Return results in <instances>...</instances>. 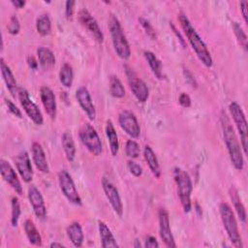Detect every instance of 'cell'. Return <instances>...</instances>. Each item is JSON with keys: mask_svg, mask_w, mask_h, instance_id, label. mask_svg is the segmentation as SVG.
Listing matches in <instances>:
<instances>
[{"mask_svg": "<svg viewBox=\"0 0 248 248\" xmlns=\"http://www.w3.org/2000/svg\"><path fill=\"white\" fill-rule=\"evenodd\" d=\"M221 126L223 131L224 140L228 149V153L232 166L237 170H241L244 167V159L241 151V147L233 127L228 117V115L222 111L221 113Z\"/></svg>", "mask_w": 248, "mask_h": 248, "instance_id": "obj_1", "label": "cell"}, {"mask_svg": "<svg viewBox=\"0 0 248 248\" xmlns=\"http://www.w3.org/2000/svg\"><path fill=\"white\" fill-rule=\"evenodd\" d=\"M178 20L180 22V25L192 46L195 53L197 54L198 58L202 61V63L205 67H211L212 66V57L210 55V52L204 44V42L202 40L200 35L197 33L196 29L191 24L190 20L184 14H179Z\"/></svg>", "mask_w": 248, "mask_h": 248, "instance_id": "obj_2", "label": "cell"}, {"mask_svg": "<svg viewBox=\"0 0 248 248\" xmlns=\"http://www.w3.org/2000/svg\"><path fill=\"white\" fill-rule=\"evenodd\" d=\"M108 30L116 54L121 59L127 60L131 56V48L118 18L113 15L108 19Z\"/></svg>", "mask_w": 248, "mask_h": 248, "instance_id": "obj_3", "label": "cell"}, {"mask_svg": "<svg viewBox=\"0 0 248 248\" xmlns=\"http://www.w3.org/2000/svg\"><path fill=\"white\" fill-rule=\"evenodd\" d=\"M173 177L177 186V195L183 210L185 213H188L192 209L191 202V194L193 190L192 180L189 174L180 168H174Z\"/></svg>", "mask_w": 248, "mask_h": 248, "instance_id": "obj_4", "label": "cell"}, {"mask_svg": "<svg viewBox=\"0 0 248 248\" xmlns=\"http://www.w3.org/2000/svg\"><path fill=\"white\" fill-rule=\"evenodd\" d=\"M219 212L221 216V220L223 222V226L226 230V232L232 243V245L236 248H242V240L238 231V226L236 219L234 217V213L231 206L226 202H221L219 205Z\"/></svg>", "mask_w": 248, "mask_h": 248, "instance_id": "obj_5", "label": "cell"}, {"mask_svg": "<svg viewBox=\"0 0 248 248\" xmlns=\"http://www.w3.org/2000/svg\"><path fill=\"white\" fill-rule=\"evenodd\" d=\"M79 139L87 150L94 156H99L103 152L101 139L95 128L90 123H84L79 130Z\"/></svg>", "mask_w": 248, "mask_h": 248, "instance_id": "obj_6", "label": "cell"}, {"mask_svg": "<svg viewBox=\"0 0 248 248\" xmlns=\"http://www.w3.org/2000/svg\"><path fill=\"white\" fill-rule=\"evenodd\" d=\"M229 109L231 112V115L233 119V122L235 123L236 129L238 131V134L240 136V141L243 148L244 154H247V141H248V130H247V121L245 114L241 108V107L236 102H232L229 106Z\"/></svg>", "mask_w": 248, "mask_h": 248, "instance_id": "obj_7", "label": "cell"}, {"mask_svg": "<svg viewBox=\"0 0 248 248\" xmlns=\"http://www.w3.org/2000/svg\"><path fill=\"white\" fill-rule=\"evenodd\" d=\"M58 181L61 192L65 196V198L71 203H74L76 205H81V198L78 195V192L75 186L71 174L66 170H62L58 172Z\"/></svg>", "mask_w": 248, "mask_h": 248, "instance_id": "obj_8", "label": "cell"}, {"mask_svg": "<svg viewBox=\"0 0 248 248\" xmlns=\"http://www.w3.org/2000/svg\"><path fill=\"white\" fill-rule=\"evenodd\" d=\"M17 97L20 102L21 107L23 108L25 113L28 115V117L36 124V125H43L44 123V117L43 114L38 108V106L31 100L29 93L26 89L20 87L18 88Z\"/></svg>", "mask_w": 248, "mask_h": 248, "instance_id": "obj_9", "label": "cell"}, {"mask_svg": "<svg viewBox=\"0 0 248 248\" xmlns=\"http://www.w3.org/2000/svg\"><path fill=\"white\" fill-rule=\"evenodd\" d=\"M126 76L128 78L129 86L134 94V96L137 98V100L140 103H144L147 101L149 96V90L145 82L138 77V75L131 69L130 67L126 66Z\"/></svg>", "mask_w": 248, "mask_h": 248, "instance_id": "obj_10", "label": "cell"}, {"mask_svg": "<svg viewBox=\"0 0 248 248\" xmlns=\"http://www.w3.org/2000/svg\"><path fill=\"white\" fill-rule=\"evenodd\" d=\"M121 129L133 139H138L140 134V127L135 114L130 110H123L118 116Z\"/></svg>", "mask_w": 248, "mask_h": 248, "instance_id": "obj_11", "label": "cell"}, {"mask_svg": "<svg viewBox=\"0 0 248 248\" xmlns=\"http://www.w3.org/2000/svg\"><path fill=\"white\" fill-rule=\"evenodd\" d=\"M158 219H159V233H160L161 239L163 240V242L166 244L167 247H170V248L176 247L174 237L170 230L169 213L165 208H160L158 213Z\"/></svg>", "mask_w": 248, "mask_h": 248, "instance_id": "obj_12", "label": "cell"}, {"mask_svg": "<svg viewBox=\"0 0 248 248\" xmlns=\"http://www.w3.org/2000/svg\"><path fill=\"white\" fill-rule=\"evenodd\" d=\"M102 187L105 192V195L109 202L112 209L114 212L119 216L122 217L123 215V204L121 202V198L119 196L118 190L116 187L106 177L102 179Z\"/></svg>", "mask_w": 248, "mask_h": 248, "instance_id": "obj_13", "label": "cell"}, {"mask_svg": "<svg viewBox=\"0 0 248 248\" xmlns=\"http://www.w3.org/2000/svg\"><path fill=\"white\" fill-rule=\"evenodd\" d=\"M78 20L79 22L90 32L94 39L102 44L104 42V34L97 22V20L91 16V14L86 9H81L78 12Z\"/></svg>", "mask_w": 248, "mask_h": 248, "instance_id": "obj_14", "label": "cell"}, {"mask_svg": "<svg viewBox=\"0 0 248 248\" xmlns=\"http://www.w3.org/2000/svg\"><path fill=\"white\" fill-rule=\"evenodd\" d=\"M0 172L2 178L14 189V191L18 195H22L23 190L17 174L16 173L11 164L4 159L0 160Z\"/></svg>", "mask_w": 248, "mask_h": 248, "instance_id": "obj_15", "label": "cell"}, {"mask_svg": "<svg viewBox=\"0 0 248 248\" xmlns=\"http://www.w3.org/2000/svg\"><path fill=\"white\" fill-rule=\"evenodd\" d=\"M28 200L30 202V204L32 205L35 215L39 219L44 220L46 216V208L44 198L35 185H31L28 188Z\"/></svg>", "mask_w": 248, "mask_h": 248, "instance_id": "obj_16", "label": "cell"}, {"mask_svg": "<svg viewBox=\"0 0 248 248\" xmlns=\"http://www.w3.org/2000/svg\"><path fill=\"white\" fill-rule=\"evenodd\" d=\"M15 163L22 180L26 183L31 182L33 179V170L28 153L24 150L20 151L15 158Z\"/></svg>", "mask_w": 248, "mask_h": 248, "instance_id": "obj_17", "label": "cell"}, {"mask_svg": "<svg viewBox=\"0 0 248 248\" xmlns=\"http://www.w3.org/2000/svg\"><path fill=\"white\" fill-rule=\"evenodd\" d=\"M76 98H77L80 108H82V110L88 116V118L90 120H95L96 108H95V106L93 104V101H92V98H91V95H90L88 89L84 86H80L79 88H78V90L76 92Z\"/></svg>", "mask_w": 248, "mask_h": 248, "instance_id": "obj_18", "label": "cell"}, {"mask_svg": "<svg viewBox=\"0 0 248 248\" xmlns=\"http://www.w3.org/2000/svg\"><path fill=\"white\" fill-rule=\"evenodd\" d=\"M40 97L47 115L51 119H54L56 116L57 107H56V100H55V95L53 91L48 86L44 85L40 89Z\"/></svg>", "mask_w": 248, "mask_h": 248, "instance_id": "obj_19", "label": "cell"}, {"mask_svg": "<svg viewBox=\"0 0 248 248\" xmlns=\"http://www.w3.org/2000/svg\"><path fill=\"white\" fill-rule=\"evenodd\" d=\"M0 68H1V74H2V78L3 80L6 84L7 89L9 90V92L11 93V95L16 98L18 92V88H17V82L16 80V78L13 74V72L11 71L10 67L8 66V64L5 62L4 58L0 59Z\"/></svg>", "mask_w": 248, "mask_h": 248, "instance_id": "obj_20", "label": "cell"}, {"mask_svg": "<svg viewBox=\"0 0 248 248\" xmlns=\"http://www.w3.org/2000/svg\"><path fill=\"white\" fill-rule=\"evenodd\" d=\"M32 158H33V162L36 166V168L44 173H47L49 172V167L47 164V160L46 157V153L42 147V145L37 142L34 141L32 143Z\"/></svg>", "mask_w": 248, "mask_h": 248, "instance_id": "obj_21", "label": "cell"}, {"mask_svg": "<svg viewBox=\"0 0 248 248\" xmlns=\"http://www.w3.org/2000/svg\"><path fill=\"white\" fill-rule=\"evenodd\" d=\"M98 230L99 234L101 238V244L104 248H117L118 244L110 231V229L108 227L106 223L103 221L98 222Z\"/></svg>", "mask_w": 248, "mask_h": 248, "instance_id": "obj_22", "label": "cell"}, {"mask_svg": "<svg viewBox=\"0 0 248 248\" xmlns=\"http://www.w3.org/2000/svg\"><path fill=\"white\" fill-rule=\"evenodd\" d=\"M37 56L38 62L46 70L51 69L55 65L54 53L46 46H40L37 49Z\"/></svg>", "mask_w": 248, "mask_h": 248, "instance_id": "obj_23", "label": "cell"}, {"mask_svg": "<svg viewBox=\"0 0 248 248\" xmlns=\"http://www.w3.org/2000/svg\"><path fill=\"white\" fill-rule=\"evenodd\" d=\"M67 235L71 242L76 247H81L84 239V234L81 226L78 222H73L67 228Z\"/></svg>", "mask_w": 248, "mask_h": 248, "instance_id": "obj_24", "label": "cell"}, {"mask_svg": "<svg viewBox=\"0 0 248 248\" xmlns=\"http://www.w3.org/2000/svg\"><path fill=\"white\" fill-rule=\"evenodd\" d=\"M143 156L144 159L151 170V172L153 173V175L157 178H159L161 176V170H160V166H159V162L158 159L153 151V149L149 146V145H145L144 149H143Z\"/></svg>", "mask_w": 248, "mask_h": 248, "instance_id": "obj_25", "label": "cell"}, {"mask_svg": "<svg viewBox=\"0 0 248 248\" xmlns=\"http://www.w3.org/2000/svg\"><path fill=\"white\" fill-rule=\"evenodd\" d=\"M106 135L108 140L109 149L112 156H116L119 150V141H118V136L115 131V128L111 122V120H108L106 124Z\"/></svg>", "mask_w": 248, "mask_h": 248, "instance_id": "obj_26", "label": "cell"}, {"mask_svg": "<svg viewBox=\"0 0 248 248\" xmlns=\"http://www.w3.org/2000/svg\"><path fill=\"white\" fill-rule=\"evenodd\" d=\"M61 143L67 160L69 162H73L76 157V145L72 134L65 132L61 137Z\"/></svg>", "mask_w": 248, "mask_h": 248, "instance_id": "obj_27", "label": "cell"}, {"mask_svg": "<svg viewBox=\"0 0 248 248\" xmlns=\"http://www.w3.org/2000/svg\"><path fill=\"white\" fill-rule=\"evenodd\" d=\"M229 194H230L231 201H232V202L233 204V207H234V209L236 211V214H237L239 220L241 222L245 223L246 222V209H245V207H244V205H243V203H242V202H241V200L239 198L237 190L233 186H232L230 188Z\"/></svg>", "mask_w": 248, "mask_h": 248, "instance_id": "obj_28", "label": "cell"}, {"mask_svg": "<svg viewBox=\"0 0 248 248\" xmlns=\"http://www.w3.org/2000/svg\"><path fill=\"white\" fill-rule=\"evenodd\" d=\"M24 231L29 242L35 246H42V236L32 220L27 219L24 223Z\"/></svg>", "mask_w": 248, "mask_h": 248, "instance_id": "obj_29", "label": "cell"}, {"mask_svg": "<svg viewBox=\"0 0 248 248\" xmlns=\"http://www.w3.org/2000/svg\"><path fill=\"white\" fill-rule=\"evenodd\" d=\"M144 58L147 61L152 73L154 76L162 79L163 78V71H162V63L161 61L157 58V56L152 52V51H144Z\"/></svg>", "mask_w": 248, "mask_h": 248, "instance_id": "obj_30", "label": "cell"}, {"mask_svg": "<svg viewBox=\"0 0 248 248\" xmlns=\"http://www.w3.org/2000/svg\"><path fill=\"white\" fill-rule=\"evenodd\" d=\"M73 79H74V72H73L72 66L68 63L63 64V66L59 71V80L61 84L67 88H70L73 84Z\"/></svg>", "mask_w": 248, "mask_h": 248, "instance_id": "obj_31", "label": "cell"}, {"mask_svg": "<svg viewBox=\"0 0 248 248\" xmlns=\"http://www.w3.org/2000/svg\"><path fill=\"white\" fill-rule=\"evenodd\" d=\"M109 93L114 98H123L125 96V88L116 76H110L109 78Z\"/></svg>", "mask_w": 248, "mask_h": 248, "instance_id": "obj_32", "label": "cell"}, {"mask_svg": "<svg viewBox=\"0 0 248 248\" xmlns=\"http://www.w3.org/2000/svg\"><path fill=\"white\" fill-rule=\"evenodd\" d=\"M36 28L41 36H46L51 30V21L46 14L41 15L36 21Z\"/></svg>", "mask_w": 248, "mask_h": 248, "instance_id": "obj_33", "label": "cell"}, {"mask_svg": "<svg viewBox=\"0 0 248 248\" xmlns=\"http://www.w3.org/2000/svg\"><path fill=\"white\" fill-rule=\"evenodd\" d=\"M12 214H11V224L13 227H16L17 223H18V219L21 213L20 210V203L19 201L16 197H13L12 198Z\"/></svg>", "mask_w": 248, "mask_h": 248, "instance_id": "obj_34", "label": "cell"}, {"mask_svg": "<svg viewBox=\"0 0 248 248\" xmlns=\"http://www.w3.org/2000/svg\"><path fill=\"white\" fill-rule=\"evenodd\" d=\"M232 30L234 32V35L238 41V43L240 44V46L245 49L247 50V36H246V33L245 31L243 30V28L240 26L239 23L237 22H232Z\"/></svg>", "mask_w": 248, "mask_h": 248, "instance_id": "obj_35", "label": "cell"}, {"mask_svg": "<svg viewBox=\"0 0 248 248\" xmlns=\"http://www.w3.org/2000/svg\"><path fill=\"white\" fill-rule=\"evenodd\" d=\"M125 153L129 158H132V159L138 158L140 153V144L134 140H127L125 145Z\"/></svg>", "mask_w": 248, "mask_h": 248, "instance_id": "obj_36", "label": "cell"}, {"mask_svg": "<svg viewBox=\"0 0 248 248\" xmlns=\"http://www.w3.org/2000/svg\"><path fill=\"white\" fill-rule=\"evenodd\" d=\"M139 21H140V24L141 25V27L144 29L145 33L152 39V40H156L157 39V35H156V32L153 28V26L150 24V22L145 19L144 17L140 16L139 17Z\"/></svg>", "mask_w": 248, "mask_h": 248, "instance_id": "obj_37", "label": "cell"}, {"mask_svg": "<svg viewBox=\"0 0 248 248\" xmlns=\"http://www.w3.org/2000/svg\"><path fill=\"white\" fill-rule=\"evenodd\" d=\"M7 29H8V32L12 35L18 34V32L20 30V24H19V21H18V18L16 17V16H12L10 17L9 23L7 25Z\"/></svg>", "mask_w": 248, "mask_h": 248, "instance_id": "obj_38", "label": "cell"}, {"mask_svg": "<svg viewBox=\"0 0 248 248\" xmlns=\"http://www.w3.org/2000/svg\"><path fill=\"white\" fill-rule=\"evenodd\" d=\"M127 168L130 170V172L136 177H140L142 174V168L138 163H136L132 160L128 161Z\"/></svg>", "mask_w": 248, "mask_h": 248, "instance_id": "obj_39", "label": "cell"}, {"mask_svg": "<svg viewBox=\"0 0 248 248\" xmlns=\"http://www.w3.org/2000/svg\"><path fill=\"white\" fill-rule=\"evenodd\" d=\"M5 104L8 108V110L13 113L15 116L18 117V118H21L22 117V114H21V111L19 110V108L9 99H5Z\"/></svg>", "mask_w": 248, "mask_h": 248, "instance_id": "obj_40", "label": "cell"}, {"mask_svg": "<svg viewBox=\"0 0 248 248\" xmlns=\"http://www.w3.org/2000/svg\"><path fill=\"white\" fill-rule=\"evenodd\" d=\"M75 4L76 2L73 0H68L66 1L65 4V15L68 20H72L73 19V16H74V11H75Z\"/></svg>", "mask_w": 248, "mask_h": 248, "instance_id": "obj_41", "label": "cell"}, {"mask_svg": "<svg viewBox=\"0 0 248 248\" xmlns=\"http://www.w3.org/2000/svg\"><path fill=\"white\" fill-rule=\"evenodd\" d=\"M178 102L183 108H189L191 107V98L188 94L186 93H181L178 97Z\"/></svg>", "mask_w": 248, "mask_h": 248, "instance_id": "obj_42", "label": "cell"}, {"mask_svg": "<svg viewBox=\"0 0 248 248\" xmlns=\"http://www.w3.org/2000/svg\"><path fill=\"white\" fill-rule=\"evenodd\" d=\"M144 247L146 248H157L159 247V243L156 240V238L152 235H148L145 239V243H144Z\"/></svg>", "mask_w": 248, "mask_h": 248, "instance_id": "obj_43", "label": "cell"}, {"mask_svg": "<svg viewBox=\"0 0 248 248\" xmlns=\"http://www.w3.org/2000/svg\"><path fill=\"white\" fill-rule=\"evenodd\" d=\"M184 75L186 77V79L188 80V82H190L192 84V86H197V82L195 80V78L193 76V74L188 70V69H184Z\"/></svg>", "mask_w": 248, "mask_h": 248, "instance_id": "obj_44", "label": "cell"}, {"mask_svg": "<svg viewBox=\"0 0 248 248\" xmlns=\"http://www.w3.org/2000/svg\"><path fill=\"white\" fill-rule=\"evenodd\" d=\"M248 7V2L247 1H241L240 2V10L244 18V21L247 22V8Z\"/></svg>", "mask_w": 248, "mask_h": 248, "instance_id": "obj_45", "label": "cell"}, {"mask_svg": "<svg viewBox=\"0 0 248 248\" xmlns=\"http://www.w3.org/2000/svg\"><path fill=\"white\" fill-rule=\"evenodd\" d=\"M27 63H28V65H29V67L31 68V69H37V67H38V61L33 57V56H29L28 58H27Z\"/></svg>", "mask_w": 248, "mask_h": 248, "instance_id": "obj_46", "label": "cell"}, {"mask_svg": "<svg viewBox=\"0 0 248 248\" xmlns=\"http://www.w3.org/2000/svg\"><path fill=\"white\" fill-rule=\"evenodd\" d=\"M12 4L17 8V9H21L25 6V1H22V0H12Z\"/></svg>", "mask_w": 248, "mask_h": 248, "instance_id": "obj_47", "label": "cell"}, {"mask_svg": "<svg viewBox=\"0 0 248 248\" xmlns=\"http://www.w3.org/2000/svg\"><path fill=\"white\" fill-rule=\"evenodd\" d=\"M170 26H171V28H172V30H173V32H174V33H175V34H176V36H177V37H178V38H179V40H180V43H181V44H182V45H183V46H185V45H184V39H183V38H182V36H181V35H180V33H179V32H177V30H176V28H175V27H174V25H173V24H172V23H171V22H170Z\"/></svg>", "mask_w": 248, "mask_h": 248, "instance_id": "obj_48", "label": "cell"}, {"mask_svg": "<svg viewBox=\"0 0 248 248\" xmlns=\"http://www.w3.org/2000/svg\"><path fill=\"white\" fill-rule=\"evenodd\" d=\"M50 247L51 248H55V247H65V245H63L62 243H58V242H52L51 244H50Z\"/></svg>", "mask_w": 248, "mask_h": 248, "instance_id": "obj_49", "label": "cell"}, {"mask_svg": "<svg viewBox=\"0 0 248 248\" xmlns=\"http://www.w3.org/2000/svg\"><path fill=\"white\" fill-rule=\"evenodd\" d=\"M141 246V244H140V242H139V240L137 239V240H135V242H134V247H136V248H140Z\"/></svg>", "mask_w": 248, "mask_h": 248, "instance_id": "obj_50", "label": "cell"}, {"mask_svg": "<svg viewBox=\"0 0 248 248\" xmlns=\"http://www.w3.org/2000/svg\"><path fill=\"white\" fill-rule=\"evenodd\" d=\"M196 211L199 212V215H202V211H201V208H200L198 203H196Z\"/></svg>", "mask_w": 248, "mask_h": 248, "instance_id": "obj_51", "label": "cell"}]
</instances>
